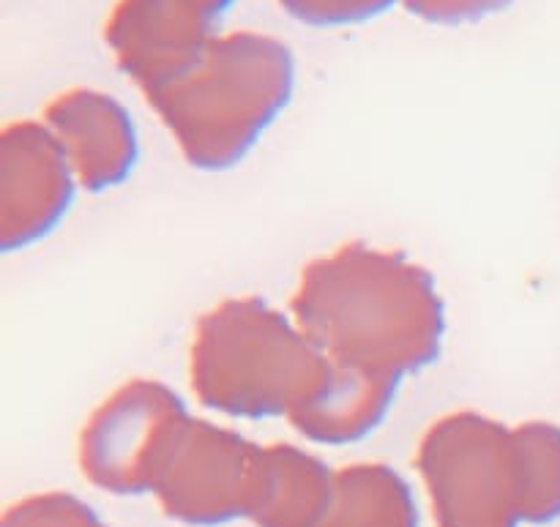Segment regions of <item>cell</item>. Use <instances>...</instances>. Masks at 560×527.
Segmentation results:
<instances>
[{
    "label": "cell",
    "mask_w": 560,
    "mask_h": 527,
    "mask_svg": "<svg viewBox=\"0 0 560 527\" xmlns=\"http://www.w3.org/2000/svg\"><path fill=\"white\" fill-rule=\"evenodd\" d=\"M290 315L331 361L402 383L432 370L448 337L446 298L432 271L361 241L306 262Z\"/></svg>",
    "instance_id": "cell-1"
},
{
    "label": "cell",
    "mask_w": 560,
    "mask_h": 527,
    "mask_svg": "<svg viewBox=\"0 0 560 527\" xmlns=\"http://www.w3.org/2000/svg\"><path fill=\"white\" fill-rule=\"evenodd\" d=\"M295 55L257 31L222 33L186 74L145 93L175 148L197 173H230L257 151L293 104Z\"/></svg>",
    "instance_id": "cell-2"
},
{
    "label": "cell",
    "mask_w": 560,
    "mask_h": 527,
    "mask_svg": "<svg viewBox=\"0 0 560 527\" xmlns=\"http://www.w3.org/2000/svg\"><path fill=\"white\" fill-rule=\"evenodd\" d=\"M328 355L266 298H224L197 320L189 386L202 408L238 421L290 419L320 383Z\"/></svg>",
    "instance_id": "cell-3"
},
{
    "label": "cell",
    "mask_w": 560,
    "mask_h": 527,
    "mask_svg": "<svg viewBox=\"0 0 560 527\" xmlns=\"http://www.w3.org/2000/svg\"><path fill=\"white\" fill-rule=\"evenodd\" d=\"M438 527H523L514 426L476 410L432 421L416 448Z\"/></svg>",
    "instance_id": "cell-4"
},
{
    "label": "cell",
    "mask_w": 560,
    "mask_h": 527,
    "mask_svg": "<svg viewBox=\"0 0 560 527\" xmlns=\"http://www.w3.org/2000/svg\"><path fill=\"white\" fill-rule=\"evenodd\" d=\"M195 415L184 397L162 380L137 377L115 388L77 441L82 476L115 497L156 495Z\"/></svg>",
    "instance_id": "cell-5"
},
{
    "label": "cell",
    "mask_w": 560,
    "mask_h": 527,
    "mask_svg": "<svg viewBox=\"0 0 560 527\" xmlns=\"http://www.w3.org/2000/svg\"><path fill=\"white\" fill-rule=\"evenodd\" d=\"M260 462V443L213 421L195 419L153 497L164 517L186 527L252 519Z\"/></svg>",
    "instance_id": "cell-6"
},
{
    "label": "cell",
    "mask_w": 560,
    "mask_h": 527,
    "mask_svg": "<svg viewBox=\"0 0 560 527\" xmlns=\"http://www.w3.org/2000/svg\"><path fill=\"white\" fill-rule=\"evenodd\" d=\"M235 0H115L104 44L140 93L167 85L197 66L222 36Z\"/></svg>",
    "instance_id": "cell-7"
},
{
    "label": "cell",
    "mask_w": 560,
    "mask_h": 527,
    "mask_svg": "<svg viewBox=\"0 0 560 527\" xmlns=\"http://www.w3.org/2000/svg\"><path fill=\"white\" fill-rule=\"evenodd\" d=\"M82 191L44 120H14L0 134V249L27 251L60 230Z\"/></svg>",
    "instance_id": "cell-8"
},
{
    "label": "cell",
    "mask_w": 560,
    "mask_h": 527,
    "mask_svg": "<svg viewBox=\"0 0 560 527\" xmlns=\"http://www.w3.org/2000/svg\"><path fill=\"white\" fill-rule=\"evenodd\" d=\"M42 120L63 145L82 191L107 195L131 180L140 131L124 102L96 87H71L44 107Z\"/></svg>",
    "instance_id": "cell-9"
},
{
    "label": "cell",
    "mask_w": 560,
    "mask_h": 527,
    "mask_svg": "<svg viewBox=\"0 0 560 527\" xmlns=\"http://www.w3.org/2000/svg\"><path fill=\"white\" fill-rule=\"evenodd\" d=\"M399 388L402 380L397 377L328 359L320 383L288 421L315 446H355L386 424Z\"/></svg>",
    "instance_id": "cell-10"
},
{
    "label": "cell",
    "mask_w": 560,
    "mask_h": 527,
    "mask_svg": "<svg viewBox=\"0 0 560 527\" xmlns=\"http://www.w3.org/2000/svg\"><path fill=\"white\" fill-rule=\"evenodd\" d=\"M337 470L293 443L262 446L255 527H326Z\"/></svg>",
    "instance_id": "cell-11"
},
{
    "label": "cell",
    "mask_w": 560,
    "mask_h": 527,
    "mask_svg": "<svg viewBox=\"0 0 560 527\" xmlns=\"http://www.w3.org/2000/svg\"><path fill=\"white\" fill-rule=\"evenodd\" d=\"M326 527H421L413 487L383 462L339 468Z\"/></svg>",
    "instance_id": "cell-12"
},
{
    "label": "cell",
    "mask_w": 560,
    "mask_h": 527,
    "mask_svg": "<svg viewBox=\"0 0 560 527\" xmlns=\"http://www.w3.org/2000/svg\"><path fill=\"white\" fill-rule=\"evenodd\" d=\"M525 525H552L560 519V426L525 421L514 426Z\"/></svg>",
    "instance_id": "cell-13"
},
{
    "label": "cell",
    "mask_w": 560,
    "mask_h": 527,
    "mask_svg": "<svg viewBox=\"0 0 560 527\" xmlns=\"http://www.w3.org/2000/svg\"><path fill=\"white\" fill-rule=\"evenodd\" d=\"M0 527H107L96 512L69 492H42L14 503Z\"/></svg>",
    "instance_id": "cell-14"
},
{
    "label": "cell",
    "mask_w": 560,
    "mask_h": 527,
    "mask_svg": "<svg viewBox=\"0 0 560 527\" xmlns=\"http://www.w3.org/2000/svg\"><path fill=\"white\" fill-rule=\"evenodd\" d=\"M279 9L310 27H355L402 5V0H277Z\"/></svg>",
    "instance_id": "cell-15"
},
{
    "label": "cell",
    "mask_w": 560,
    "mask_h": 527,
    "mask_svg": "<svg viewBox=\"0 0 560 527\" xmlns=\"http://www.w3.org/2000/svg\"><path fill=\"white\" fill-rule=\"evenodd\" d=\"M512 3L514 0H402L408 14L438 27L476 25L503 14Z\"/></svg>",
    "instance_id": "cell-16"
}]
</instances>
